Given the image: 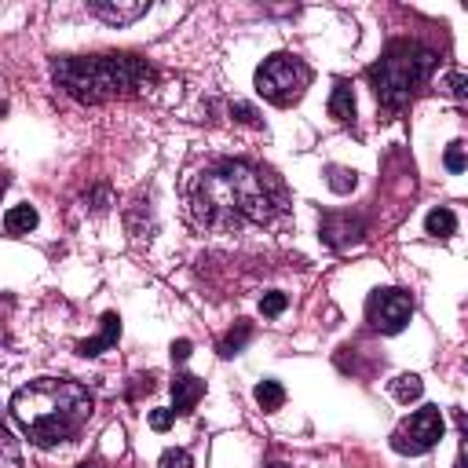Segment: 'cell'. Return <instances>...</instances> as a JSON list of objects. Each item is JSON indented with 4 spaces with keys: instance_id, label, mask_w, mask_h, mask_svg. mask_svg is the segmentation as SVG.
<instances>
[{
    "instance_id": "cell-1",
    "label": "cell",
    "mask_w": 468,
    "mask_h": 468,
    "mask_svg": "<svg viewBox=\"0 0 468 468\" xmlns=\"http://www.w3.org/2000/svg\"><path fill=\"white\" fill-rule=\"evenodd\" d=\"M285 208L282 179L252 161H216L190 183V216L208 230L271 223Z\"/></svg>"
},
{
    "instance_id": "cell-2",
    "label": "cell",
    "mask_w": 468,
    "mask_h": 468,
    "mask_svg": "<svg viewBox=\"0 0 468 468\" xmlns=\"http://www.w3.org/2000/svg\"><path fill=\"white\" fill-rule=\"evenodd\" d=\"M11 413L37 446H58L73 439L91 417V395L66 377H40L15 391Z\"/></svg>"
},
{
    "instance_id": "cell-3",
    "label": "cell",
    "mask_w": 468,
    "mask_h": 468,
    "mask_svg": "<svg viewBox=\"0 0 468 468\" xmlns=\"http://www.w3.org/2000/svg\"><path fill=\"white\" fill-rule=\"evenodd\" d=\"M51 77L66 95L80 102H102L139 91L146 80H154V69L135 55H66L51 62Z\"/></svg>"
},
{
    "instance_id": "cell-4",
    "label": "cell",
    "mask_w": 468,
    "mask_h": 468,
    "mask_svg": "<svg viewBox=\"0 0 468 468\" xmlns=\"http://www.w3.org/2000/svg\"><path fill=\"white\" fill-rule=\"evenodd\" d=\"M431 69H435L431 48H424L417 40H395L384 51V58L377 66H369V84L388 110H402L417 95V88L431 77Z\"/></svg>"
},
{
    "instance_id": "cell-5",
    "label": "cell",
    "mask_w": 468,
    "mask_h": 468,
    "mask_svg": "<svg viewBox=\"0 0 468 468\" xmlns=\"http://www.w3.org/2000/svg\"><path fill=\"white\" fill-rule=\"evenodd\" d=\"M311 84V69L296 55H271L256 69V91L274 106H292Z\"/></svg>"
},
{
    "instance_id": "cell-6",
    "label": "cell",
    "mask_w": 468,
    "mask_h": 468,
    "mask_svg": "<svg viewBox=\"0 0 468 468\" xmlns=\"http://www.w3.org/2000/svg\"><path fill=\"white\" fill-rule=\"evenodd\" d=\"M439 439H442V413H439V406H424V410L410 413V417L391 431V446H395L399 453H410V457L431 450Z\"/></svg>"
},
{
    "instance_id": "cell-7",
    "label": "cell",
    "mask_w": 468,
    "mask_h": 468,
    "mask_svg": "<svg viewBox=\"0 0 468 468\" xmlns=\"http://www.w3.org/2000/svg\"><path fill=\"white\" fill-rule=\"evenodd\" d=\"M366 314L373 322V329L380 333H399L406 329L410 314H413V303L402 289H377L369 300H366Z\"/></svg>"
},
{
    "instance_id": "cell-8",
    "label": "cell",
    "mask_w": 468,
    "mask_h": 468,
    "mask_svg": "<svg viewBox=\"0 0 468 468\" xmlns=\"http://www.w3.org/2000/svg\"><path fill=\"white\" fill-rule=\"evenodd\" d=\"M362 234H366L362 219H351V216H340V212L322 216V241L333 245V249H347V245L362 241Z\"/></svg>"
},
{
    "instance_id": "cell-9",
    "label": "cell",
    "mask_w": 468,
    "mask_h": 468,
    "mask_svg": "<svg viewBox=\"0 0 468 468\" xmlns=\"http://www.w3.org/2000/svg\"><path fill=\"white\" fill-rule=\"evenodd\" d=\"M146 0H132V4H102V0H95V4H88V11L91 15H99V18H106V22H113V26H128V22H135L139 15H146Z\"/></svg>"
},
{
    "instance_id": "cell-10",
    "label": "cell",
    "mask_w": 468,
    "mask_h": 468,
    "mask_svg": "<svg viewBox=\"0 0 468 468\" xmlns=\"http://www.w3.org/2000/svg\"><path fill=\"white\" fill-rule=\"evenodd\" d=\"M201 395H205V380H197V377H190V373H179V377L172 380V402H176L172 410H176V413H190Z\"/></svg>"
},
{
    "instance_id": "cell-11",
    "label": "cell",
    "mask_w": 468,
    "mask_h": 468,
    "mask_svg": "<svg viewBox=\"0 0 468 468\" xmlns=\"http://www.w3.org/2000/svg\"><path fill=\"white\" fill-rule=\"evenodd\" d=\"M117 336H121V318L110 311V314H102V333H99V336H91V340H80V344H77V351H80L84 358H88V355H99V351H106Z\"/></svg>"
},
{
    "instance_id": "cell-12",
    "label": "cell",
    "mask_w": 468,
    "mask_h": 468,
    "mask_svg": "<svg viewBox=\"0 0 468 468\" xmlns=\"http://www.w3.org/2000/svg\"><path fill=\"white\" fill-rule=\"evenodd\" d=\"M329 113H333L340 124H347V121L355 117V91H351V84H347V80H336V84H333Z\"/></svg>"
},
{
    "instance_id": "cell-13",
    "label": "cell",
    "mask_w": 468,
    "mask_h": 468,
    "mask_svg": "<svg viewBox=\"0 0 468 468\" xmlns=\"http://www.w3.org/2000/svg\"><path fill=\"white\" fill-rule=\"evenodd\" d=\"M4 227H7V234H29L37 227V208L33 205H15L4 216Z\"/></svg>"
},
{
    "instance_id": "cell-14",
    "label": "cell",
    "mask_w": 468,
    "mask_h": 468,
    "mask_svg": "<svg viewBox=\"0 0 468 468\" xmlns=\"http://www.w3.org/2000/svg\"><path fill=\"white\" fill-rule=\"evenodd\" d=\"M424 227H428L431 238H450V234L457 230V219H453L450 208H431L428 219H424Z\"/></svg>"
},
{
    "instance_id": "cell-15",
    "label": "cell",
    "mask_w": 468,
    "mask_h": 468,
    "mask_svg": "<svg viewBox=\"0 0 468 468\" xmlns=\"http://www.w3.org/2000/svg\"><path fill=\"white\" fill-rule=\"evenodd\" d=\"M252 395H256L260 410H267V413H271V410H278V406L285 402V391H282V384H278V380H260Z\"/></svg>"
},
{
    "instance_id": "cell-16",
    "label": "cell",
    "mask_w": 468,
    "mask_h": 468,
    "mask_svg": "<svg viewBox=\"0 0 468 468\" xmlns=\"http://www.w3.org/2000/svg\"><path fill=\"white\" fill-rule=\"evenodd\" d=\"M249 336H252V325H249V322H238V329H230V333L219 340V355H223V358L238 355V351L249 344Z\"/></svg>"
},
{
    "instance_id": "cell-17",
    "label": "cell",
    "mask_w": 468,
    "mask_h": 468,
    "mask_svg": "<svg viewBox=\"0 0 468 468\" xmlns=\"http://www.w3.org/2000/svg\"><path fill=\"white\" fill-rule=\"evenodd\" d=\"M420 391H424V384H420V377H413V373H402V377L391 380V395H395L399 402H413V399H420Z\"/></svg>"
},
{
    "instance_id": "cell-18",
    "label": "cell",
    "mask_w": 468,
    "mask_h": 468,
    "mask_svg": "<svg viewBox=\"0 0 468 468\" xmlns=\"http://www.w3.org/2000/svg\"><path fill=\"white\" fill-rule=\"evenodd\" d=\"M325 183H329V190H336V194H351V190H355V183H358V176H355L351 168L329 165V168H325Z\"/></svg>"
},
{
    "instance_id": "cell-19",
    "label": "cell",
    "mask_w": 468,
    "mask_h": 468,
    "mask_svg": "<svg viewBox=\"0 0 468 468\" xmlns=\"http://www.w3.org/2000/svg\"><path fill=\"white\" fill-rule=\"evenodd\" d=\"M157 468H194V461H190L186 450H165L161 461H157Z\"/></svg>"
},
{
    "instance_id": "cell-20",
    "label": "cell",
    "mask_w": 468,
    "mask_h": 468,
    "mask_svg": "<svg viewBox=\"0 0 468 468\" xmlns=\"http://www.w3.org/2000/svg\"><path fill=\"white\" fill-rule=\"evenodd\" d=\"M285 307H289L285 292H267V296L260 300V311H263V314H271V318H274V314H282Z\"/></svg>"
},
{
    "instance_id": "cell-21",
    "label": "cell",
    "mask_w": 468,
    "mask_h": 468,
    "mask_svg": "<svg viewBox=\"0 0 468 468\" xmlns=\"http://www.w3.org/2000/svg\"><path fill=\"white\" fill-rule=\"evenodd\" d=\"M446 168H450V172H464V143H450V150H446Z\"/></svg>"
},
{
    "instance_id": "cell-22",
    "label": "cell",
    "mask_w": 468,
    "mask_h": 468,
    "mask_svg": "<svg viewBox=\"0 0 468 468\" xmlns=\"http://www.w3.org/2000/svg\"><path fill=\"white\" fill-rule=\"evenodd\" d=\"M172 420H176V410H154L150 413V428H157V431H165Z\"/></svg>"
},
{
    "instance_id": "cell-23",
    "label": "cell",
    "mask_w": 468,
    "mask_h": 468,
    "mask_svg": "<svg viewBox=\"0 0 468 468\" xmlns=\"http://www.w3.org/2000/svg\"><path fill=\"white\" fill-rule=\"evenodd\" d=\"M446 88H450V95H453V99H464V73H457V69H453V73L446 77Z\"/></svg>"
},
{
    "instance_id": "cell-24",
    "label": "cell",
    "mask_w": 468,
    "mask_h": 468,
    "mask_svg": "<svg viewBox=\"0 0 468 468\" xmlns=\"http://www.w3.org/2000/svg\"><path fill=\"white\" fill-rule=\"evenodd\" d=\"M190 358V340H176L172 344V362H186Z\"/></svg>"
},
{
    "instance_id": "cell-25",
    "label": "cell",
    "mask_w": 468,
    "mask_h": 468,
    "mask_svg": "<svg viewBox=\"0 0 468 468\" xmlns=\"http://www.w3.org/2000/svg\"><path fill=\"white\" fill-rule=\"evenodd\" d=\"M0 450H7V431H4V424H0Z\"/></svg>"
},
{
    "instance_id": "cell-26",
    "label": "cell",
    "mask_w": 468,
    "mask_h": 468,
    "mask_svg": "<svg viewBox=\"0 0 468 468\" xmlns=\"http://www.w3.org/2000/svg\"><path fill=\"white\" fill-rule=\"evenodd\" d=\"M267 468H289V464H282V461H274V464H267Z\"/></svg>"
},
{
    "instance_id": "cell-27",
    "label": "cell",
    "mask_w": 468,
    "mask_h": 468,
    "mask_svg": "<svg viewBox=\"0 0 468 468\" xmlns=\"http://www.w3.org/2000/svg\"><path fill=\"white\" fill-rule=\"evenodd\" d=\"M0 190H4V179H0Z\"/></svg>"
},
{
    "instance_id": "cell-28",
    "label": "cell",
    "mask_w": 468,
    "mask_h": 468,
    "mask_svg": "<svg viewBox=\"0 0 468 468\" xmlns=\"http://www.w3.org/2000/svg\"><path fill=\"white\" fill-rule=\"evenodd\" d=\"M80 468H91V464H80Z\"/></svg>"
},
{
    "instance_id": "cell-29",
    "label": "cell",
    "mask_w": 468,
    "mask_h": 468,
    "mask_svg": "<svg viewBox=\"0 0 468 468\" xmlns=\"http://www.w3.org/2000/svg\"><path fill=\"white\" fill-rule=\"evenodd\" d=\"M457 468H461V464H457Z\"/></svg>"
}]
</instances>
